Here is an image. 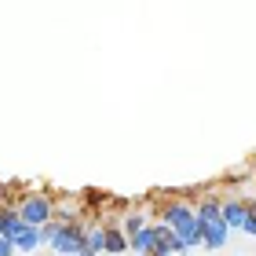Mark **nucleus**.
<instances>
[{
    "label": "nucleus",
    "mask_w": 256,
    "mask_h": 256,
    "mask_svg": "<svg viewBox=\"0 0 256 256\" xmlns=\"http://www.w3.org/2000/svg\"><path fill=\"white\" fill-rule=\"evenodd\" d=\"M194 212H198V224H202V246L212 249V252L224 249L227 238H230V227H227L224 212H220V202H216V198H205Z\"/></svg>",
    "instance_id": "f257e3e1"
},
{
    "label": "nucleus",
    "mask_w": 256,
    "mask_h": 256,
    "mask_svg": "<svg viewBox=\"0 0 256 256\" xmlns=\"http://www.w3.org/2000/svg\"><path fill=\"white\" fill-rule=\"evenodd\" d=\"M161 220H165V224L176 230L183 242H187V249L202 246V224H198V212H194L187 202H172V205H165Z\"/></svg>",
    "instance_id": "f03ea898"
},
{
    "label": "nucleus",
    "mask_w": 256,
    "mask_h": 256,
    "mask_svg": "<svg viewBox=\"0 0 256 256\" xmlns=\"http://www.w3.org/2000/svg\"><path fill=\"white\" fill-rule=\"evenodd\" d=\"M15 212L22 216V224H30V227H44L48 220H55V202L48 194H26L18 202Z\"/></svg>",
    "instance_id": "7ed1b4c3"
},
{
    "label": "nucleus",
    "mask_w": 256,
    "mask_h": 256,
    "mask_svg": "<svg viewBox=\"0 0 256 256\" xmlns=\"http://www.w3.org/2000/svg\"><path fill=\"white\" fill-rule=\"evenodd\" d=\"M249 202H238V198H230V202H220V212H224L227 220V227L230 230H242V224H246V216H249Z\"/></svg>",
    "instance_id": "20e7f679"
},
{
    "label": "nucleus",
    "mask_w": 256,
    "mask_h": 256,
    "mask_svg": "<svg viewBox=\"0 0 256 256\" xmlns=\"http://www.w3.org/2000/svg\"><path fill=\"white\" fill-rule=\"evenodd\" d=\"M44 242H48L44 227H30V224H26V227H22L18 234H15V249H18V252H37Z\"/></svg>",
    "instance_id": "39448f33"
},
{
    "label": "nucleus",
    "mask_w": 256,
    "mask_h": 256,
    "mask_svg": "<svg viewBox=\"0 0 256 256\" xmlns=\"http://www.w3.org/2000/svg\"><path fill=\"white\" fill-rule=\"evenodd\" d=\"M106 252L110 256H124L128 252V234L118 224H106Z\"/></svg>",
    "instance_id": "423d86ee"
},
{
    "label": "nucleus",
    "mask_w": 256,
    "mask_h": 256,
    "mask_svg": "<svg viewBox=\"0 0 256 256\" xmlns=\"http://www.w3.org/2000/svg\"><path fill=\"white\" fill-rule=\"evenodd\" d=\"M150 246H154V224H146L139 234H132V256H150Z\"/></svg>",
    "instance_id": "0eeeda50"
},
{
    "label": "nucleus",
    "mask_w": 256,
    "mask_h": 256,
    "mask_svg": "<svg viewBox=\"0 0 256 256\" xmlns=\"http://www.w3.org/2000/svg\"><path fill=\"white\" fill-rule=\"evenodd\" d=\"M143 227H146V220H143V216H128L124 224H121V230H124L128 238H132V234H139V230H143Z\"/></svg>",
    "instance_id": "6e6552de"
},
{
    "label": "nucleus",
    "mask_w": 256,
    "mask_h": 256,
    "mask_svg": "<svg viewBox=\"0 0 256 256\" xmlns=\"http://www.w3.org/2000/svg\"><path fill=\"white\" fill-rule=\"evenodd\" d=\"M15 252H18V249H15V242L0 234V256H15Z\"/></svg>",
    "instance_id": "1a4fd4ad"
},
{
    "label": "nucleus",
    "mask_w": 256,
    "mask_h": 256,
    "mask_svg": "<svg viewBox=\"0 0 256 256\" xmlns=\"http://www.w3.org/2000/svg\"><path fill=\"white\" fill-rule=\"evenodd\" d=\"M242 230H246V234H256V212L249 208V216H246V224H242Z\"/></svg>",
    "instance_id": "9d476101"
},
{
    "label": "nucleus",
    "mask_w": 256,
    "mask_h": 256,
    "mask_svg": "<svg viewBox=\"0 0 256 256\" xmlns=\"http://www.w3.org/2000/svg\"><path fill=\"white\" fill-rule=\"evenodd\" d=\"M0 202H4V183H0Z\"/></svg>",
    "instance_id": "9b49d317"
}]
</instances>
